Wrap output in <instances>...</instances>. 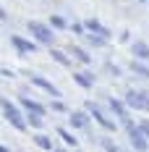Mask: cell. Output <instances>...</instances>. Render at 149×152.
Returning a JSON list of instances; mask_svg holds the SVG:
<instances>
[{"mask_svg": "<svg viewBox=\"0 0 149 152\" xmlns=\"http://www.w3.org/2000/svg\"><path fill=\"white\" fill-rule=\"evenodd\" d=\"M0 110H3L5 121L11 123L13 129H18V131H24V129H26V118L21 115V110H18L11 100H5V97H3V100H0Z\"/></svg>", "mask_w": 149, "mask_h": 152, "instance_id": "6da1fadb", "label": "cell"}, {"mask_svg": "<svg viewBox=\"0 0 149 152\" xmlns=\"http://www.w3.org/2000/svg\"><path fill=\"white\" fill-rule=\"evenodd\" d=\"M26 29L31 31V37H34L39 45L52 47V42H55V34H52V29H50L47 24H42V21H29V24H26Z\"/></svg>", "mask_w": 149, "mask_h": 152, "instance_id": "7a4b0ae2", "label": "cell"}, {"mask_svg": "<svg viewBox=\"0 0 149 152\" xmlns=\"http://www.w3.org/2000/svg\"><path fill=\"white\" fill-rule=\"evenodd\" d=\"M123 102H126V107H134V110H149V92L147 89H128Z\"/></svg>", "mask_w": 149, "mask_h": 152, "instance_id": "3957f363", "label": "cell"}, {"mask_svg": "<svg viewBox=\"0 0 149 152\" xmlns=\"http://www.w3.org/2000/svg\"><path fill=\"white\" fill-rule=\"evenodd\" d=\"M84 105H86V113H89L92 118L102 126L105 131H115V129H118V126H115V121H113V118H110V115H107V113H105L97 102H84Z\"/></svg>", "mask_w": 149, "mask_h": 152, "instance_id": "277c9868", "label": "cell"}, {"mask_svg": "<svg viewBox=\"0 0 149 152\" xmlns=\"http://www.w3.org/2000/svg\"><path fill=\"white\" fill-rule=\"evenodd\" d=\"M126 131H128V142H131V147H134L136 152H147V150H149V139L136 129V123L126 126Z\"/></svg>", "mask_w": 149, "mask_h": 152, "instance_id": "5b68a950", "label": "cell"}, {"mask_svg": "<svg viewBox=\"0 0 149 152\" xmlns=\"http://www.w3.org/2000/svg\"><path fill=\"white\" fill-rule=\"evenodd\" d=\"M68 121H71V126L78 129V131H84V129H89V126H92V118H89L86 110H73V113L68 115Z\"/></svg>", "mask_w": 149, "mask_h": 152, "instance_id": "8992f818", "label": "cell"}, {"mask_svg": "<svg viewBox=\"0 0 149 152\" xmlns=\"http://www.w3.org/2000/svg\"><path fill=\"white\" fill-rule=\"evenodd\" d=\"M31 84L39 87V89H45L47 94H52V97H60V89L50 81V79H45V76H31Z\"/></svg>", "mask_w": 149, "mask_h": 152, "instance_id": "52a82bcc", "label": "cell"}, {"mask_svg": "<svg viewBox=\"0 0 149 152\" xmlns=\"http://www.w3.org/2000/svg\"><path fill=\"white\" fill-rule=\"evenodd\" d=\"M81 26L89 31V34H102V37H107V39H110V29L100 24V18H86V21H84Z\"/></svg>", "mask_w": 149, "mask_h": 152, "instance_id": "ba28073f", "label": "cell"}, {"mask_svg": "<svg viewBox=\"0 0 149 152\" xmlns=\"http://www.w3.org/2000/svg\"><path fill=\"white\" fill-rule=\"evenodd\" d=\"M11 45H13L18 53H34V50H37V42H29L26 37H18V34L11 37Z\"/></svg>", "mask_w": 149, "mask_h": 152, "instance_id": "9c48e42d", "label": "cell"}, {"mask_svg": "<svg viewBox=\"0 0 149 152\" xmlns=\"http://www.w3.org/2000/svg\"><path fill=\"white\" fill-rule=\"evenodd\" d=\"M110 110L118 115L120 121H128V107H126V102H123V100H118V97H110Z\"/></svg>", "mask_w": 149, "mask_h": 152, "instance_id": "30bf717a", "label": "cell"}, {"mask_svg": "<svg viewBox=\"0 0 149 152\" xmlns=\"http://www.w3.org/2000/svg\"><path fill=\"white\" fill-rule=\"evenodd\" d=\"M131 55L136 61H149V45L147 42H131Z\"/></svg>", "mask_w": 149, "mask_h": 152, "instance_id": "8fae6325", "label": "cell"}, {"mask_svg": "<svg viewBox=\"0 0 149 152\" xmlns=\"http://www.w3.org/2000/svg\"><path fill=\"white\" fill-rule=\"evenodd\" d=\"M21 105L26 107L29 113H34V115H45V110H47L42 102H37V100H29V97H21Z\"/></svg>", "mask_w": 149, "mask_h": 152, "instance_id": "7c38bea8", "label": "cell"}, {"mask_svg": "<svg viewBox=\"0 0 149 152\" xmlns=\"http://www.w3.org/2000/svg\"><path fill=\"white\" fill-rule=\"evenodd\" d=\"M73 81L78 84V87L89 89V87H94V74H89V71H78V74H73Z\"/></svg>", "mask_w": 149, "mask_h": 152, "instance_id": "4fadbf2b", "label": "cell"}, {"mask_svg": "<svg viewBox=\"0 0 149 152\" xmlns=\"http://www.w3.org/2000/svg\"><path fill=\"white\" fill-rule=\"evenodd\" d=\"M50 55H52V61H58L60 66H71V58H68L63 50H58V47H50Z\"/></svg>", "mask_w": 149, "mask_h": 152, "instance_id": "5bb4252c", "label": "cell"}, {"mask_svg": "<svg viewBox=\"0 0 149 152\" xmlns=\"http://www.w3.org/2000/svg\"><path fill=\"white\" fill-rule=\"evenodd\" d=\"M71 55H76V61H78V63H92L89 53H86V50H81V47H71Z\"/></svg>", "mask_w": 149, "mask_h": 152, "instance_id": "9a60e30c", "label": "cell"}, {"mask_svg": "<svg viewBox=\"0 0 149 152\" xmlns=\"http://www.w3.org/2000/svg\"><path fill=\"white\" fill-rule=\"evenodd\" d=\"M86 42L94 47H105L107 45V37H102V34H86Z\"/></svg>", "mask_w": 149, "mask_h": 152, "instance_id": "2e32d148", "label": "cell"}, {"mask_svg": "<svg viewBox=\"0 0 149 152\" xmlns=\"http://www.w3.org/2000/svg\"><path fill=\"white\" fill-rule=\"evenodd\" d=\"M58 134H60V139H63L68 147H76V144H78V142H76V137L71 134V131H65V129H58Z\"/></svg>", "mask_w": 149, "mask_h": 152, "instance_id": "e0dca14e", "label": "cell"}, {"mask_svg": "<svg viewBox=\"0 0 149 152\" xmlns=\"http://www.w3.org/2000/svg\"><path fill=\"white\" fill-rule=\"evenodd\" d=\"M65 26H68V21L63 16H50V29H65Z\"/></svg>", "mask_w": 149, "mask_h": 152, "instance_id": "ac0fdd59", "label": "cell"}, {"mask_svg": "<svg viewBox=\"0 0 149 152\" xmlns=\"http://www.w3.org/2000/svg\"><path fill=\"white\" fill-rule=\"evenodd\" d=\"M131 71H134V74H139V76H147V79H149V68H147V66H144L141 61L131 63Z\"/></svg>", "mask_w": 149, "mask_h": 152, "instance_id": "d6986e66", "label": "cell"}, {"mask_svg": "<svg viewBox=\"0 0 149 152\" xmlns=\"http://www.w3.org/2000/svg\"><path fill=\"white\" fill-rule=\"evenodd\" d=\"M42 150H52V142H50V137H45V134H37V139H34Z\"/></svg>", "mask_w": 149, "mask_h": 152, "instance_id": "ffe728a7", "label": "cell"}, {"mask_svg": "<svg viewBox=\"0 0 149 152\" xmlns=\"http://www.w3.org/2000/svg\"><path fill=\"white\" fill-rule=\"evenodd\" d=\"M26 123H29V126H34V129H42V115L29 113V115H26Z\"/></svg>", "mask_w": 149, "mask_h": 152, "instance_id": "44dd1931", "label": "cell"}, {"mask_svg": "<svg viewBox=\"0 0 149 152\" xmlns=\"http://www.w3.org/2000/svg\"><path fill=\"white\" fill-rule=\"evenodd\" d=\"M52 110H55V113H68V107H65V102H63V100H55V102H52Z\"/></svg>", "mask_w": 149, "mask_h": 152, "instance_id": "7402d4cb", "label": "cell"}, {"mask_svg": "<svg viewBox=\"0 0 149 152\" xmlns=\"http://www.w3.org/2000/svg\"><path fill=\"white\" fill-rule=\"evenodd\" d=\"M102 147H105V152H118V144L110 142V139H102Z\"/></svg>", "mask_w": 149, "mask_h": 152, "instance_id": "603a6c76", "label": "cell"}, {"mask_svg": "<svg viewBox=\"0 0 149 152\" xmlns=\"http://www.w3.org/2000/svg\"><path fill=\"white\" fill-rule=\"evenodd\" d=\"M136 129H139V131H141V134H144V137L149 139V121H141V123H136Z\"/></svg>", "mask_w": 149, "mask_h": 152, "instance_id": "cb8c5ba5", "label": "cell"}, {"mask_svg": "<svg viewBox=\"0 0 149 152\" xmlns=\"http://www.w3.org/2000/svg\"><path fill=\"white\" fill-rule=\"evenodd\" d=\"M107 74H113V76H120V68H118V66H110V63H107Z\"/></svg>", "mask_w": 149, "mask_h": 152, "instance_id": "d4e9b609", "label": "cell"}, {"mask_svg": "<svg viewBox=\"0 0 149 152\" xmlns=\"http://www.w3.org/2000/svg\"><path fill=\"white\" fill-rule=\"evenodd\" d=\"M5 18H8V13H5V11L0 8V21H5Z\"/></svg>", "mask_w": 149, "mask_h": 152, "instance_id": "484cf974", "label": "cell"}, {"mask_svg": "<svg viewBox=\"0 0 149 152\" xmlns=\"http://www.w3.org/2000/svg\"><path fill=\"white\" fill-rule=\"evenodd\" d=\"M0 152H8V150H5V147H3V144H0Z\"/></svg>", "mask_w": 149, "mask_h": 152, "instance_id": "4316f807", "label": "cell"}, {"mask_svg": "<svg viewBox=\"0 0 149 152\" xmlns=\"http://www.w3.org/2000/svg\"><path fill=\"white\" fill-rule=\"evenodd\" d=\"M139 3H149V0H139Z\"/></svg>", "mask_w": 149, "mask_h": 152, "instance_id": "83f0119b", "label": "cell"}, {"mask_svg": "<svg viewBox=\"0 0 149 152\" xmlns=\"http://www.w3.org/2000/svg\"><path fill=\"white\" fill-rule=\"evenodd\" d=\"M58 152H65V150H58Z\"/></svg>", "mask_w": 149, "mask_h": 152, "instance_id": "f1b7e54d", "label": "cell"}]
</instances>
